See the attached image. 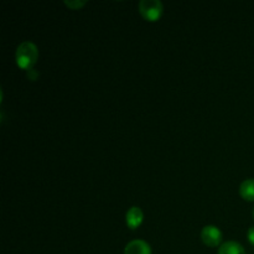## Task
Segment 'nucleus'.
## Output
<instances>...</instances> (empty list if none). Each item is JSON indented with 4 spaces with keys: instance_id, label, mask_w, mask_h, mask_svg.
<instances>
[{
    "instance_id": "obj_1",
    "label": "nucleus",
    "mask_w": 254,
    "mask_h": 254,
    "mask_svg": "<svg viewBox=\"0 0 254 254\" xmlns=\"http://www.w3.org/2000/svg\"><path fill=\"white\" fill-rule=\"evenodd\" d=\"M15 59H16V64L19 68L25 69V71H31L32 67L37 62V59H39V49L34 42H21L17 46Z\"/></svg>"
},
{
    "instance_id": "obj_2",
    "label": "nucleus",
    "mask_w": 254,
    "mask_h": 254,
    "mask_svg": "<svg viewBox=\"0 0 254 254\" xmlns=\"http://www.w3.org/2000/svg\"><path fill=\"white\" fill-rule=\"evenodd\" d=\"M139 12L146 21L155 22L161 17L164 11L163 2L160 0H141L138 5Z\"/></svg>"
},
{
    "instance_id": "obj_3",
    "label": "nucleus",
    "mask_w": 254,
    "mask_h": 254,
    "mask_svg": "<svg viewBox=\"0 0 254 254\" xmlns=\"http://www.w3.org/2000/svg\"><path fill=\"white\" fill-rule=\"evenodd\" d=\"M201 240L207 247H218L222 242V232L216 226H205L201 231Z\"/></svg>"
},
{
    "instance_id": "obj_4",
    "label": "nucleus",
    "mask_w": 254,
    "mask_h": 254,
    "mask_svg": "<svg viewBox=\"0 0 254 254\" xmlns=\"http://www.w3.org/2000/svg\"><path fill=\"white\" fill-rule=\"evenodd\" d=\"M124 254H151V247L143 240H134L124 248Z\"/></svg>"
},
{
    "instance_id": "obj_5",
    "label": "nucleus",
    "mask_w": 254,
    "mask_h": 254,
    "mask_svg": "<svg viewBox=\"0 0 254 254\" xmlns=\"http://www.w3.org/2000/svg\"><path fill=\"white\" fill-rule=\"evenodd\" d=\"M144 220V213L141 211V208L136 207V206H133L128 210L126 216V221H127V226H128L130 230H135L138 228L139 226L143 223Z\"/></svg>"
},
{
    "instance_id": "obj_6",
    "label": "nucleus",
    "mask_w": 254,
    "mask_h": 254,
    "mask_svg": "<svg viewBox=\"0 0 254 254\" xmlns=\"http://www.w3.org/2000/svg\"><path fill=\"white\" fill-rule=\"evenodd\" d=\"M217 254H246V250L241 243L235 241H228L221 245Z\"/></svg>"
},
{
    "instance_id": "obj_7",
    "label": "nucleus",
    "mask_w": 254,
    "mask_h": 254,
    "mask_svg": "<svg viewBox=\"0 0 254 254\" xmlns=\"http://www.w3.org/2000/svg\"><path fill=\"white\" fill-rule=\"evenodd\" d=\"M240 195L243 200L254 201V179H247L240 186Z\"/></svg>"
},
{
    "instance_id": "obj_8",
    "label": "nucleus",
    "mask_w": 254,
    "mask_h": 254,
    "mask_svg": "<svg viewBox=\"0 0 254 254\" xmlns=\"http://www.w3.org/2000/svg\"><path fill=\"white\" fill-rule=\"evenodd\" d=\"M86 4H87V1H84V0H69V1L68 0H66V1H64V5L72 10L82 9V7H83Z\"/></svg>"
},
{
    "instance_id": "obj_9",
    "label": "nucleus",
    "mask_w": 254,
    "mask_h": 254,
    "mask_svg": "<svg viewBox=\"0 0 254 254\" xmlns=\"http://www.w3.org/2000/svg\"><path fill=\"white\" fill-rule=\"evenodd\" d=\"M248 241H250L251 245L254 247V226L253 227H251L250 231H248Z\"/></svg>"
},
{
    "instance_id": "obj_10",
    "label": "nucleus",
    "mask_w": 254,
    "mask_h": 254,
    "mask_svg": "<svg viewBox=\"0 0 254 254\" xmlns=\"http://www.w3.org/2000/svg\"><path fill=\"white\" fill-rule=\"evenodd\" d=\"M253 217H254V210H253Z\"/></svg>"
}]
</instances>
